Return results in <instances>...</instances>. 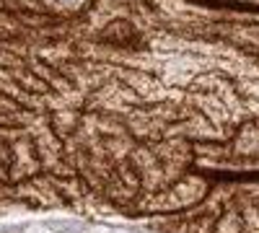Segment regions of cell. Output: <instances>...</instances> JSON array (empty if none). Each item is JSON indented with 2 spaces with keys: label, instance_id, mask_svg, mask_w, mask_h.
<instances>
[{
  "label": "cell",
  "instance_id": "cell-1",
  "mask_svg": "<svg viewBox=\"0 0 259 233\" xmlns=\"http://www.w3.org/2000/svg\"><path fill=\"white\" fill-rule=\"evenodd\" d=\"M0 233H96L91 223L78 218H26V220H0Z\"/></svg>",
  "mask_w": 259,
  "mask_h": 233
}]
</instances>
